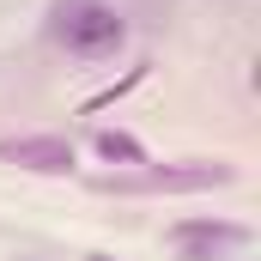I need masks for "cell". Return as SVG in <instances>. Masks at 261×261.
<instances>
[{"mask_svg": "<svg viewBox=\"0 0 261 261\" xmlns=\"http://www.w3.org/2000/svg\"><path fill=\"white\" fill-rule=\"evenodd\" d=\"M55 43L73 61H110L128 43V18L110 0H61L55 6Z\"/></svg>", "mask_w": 261, "mask_h": 261, "instance_id": "obj_1", "label": "cell"}, {"mask_svg": "<svg viewBox=\"0 0 261 261\" xmlns=\"http://www.w3.org/2000/svg\"><path fill=\"white\" fill-rule=\"evenodd\" d=\"M237 182V164H164V170H134V176H103V195H195V189H225Z\"/></svg>", "mask_w": 261, "mask_h": 261, "instance_id": "obj_2", "label": "cell"}, {"mask_svg": "<svg viewBox=\"0 0 261 261\" xmlns=\"http://www.w3.org/2000/svg\"><path fill=\"white\" fill-rule=\"evenodd\" d=\"M0 158L18 170H37V176H73L79 170V152L61 134H12V140H0Z\"/></svg>", "mask_w": 261, "mask_h": 261, "instance_id": "obj_3", "label": "cell"}, {"mask_svg": "<svg viewBox=\"0 0 261 261\" xmlns=\"http://www.w3.org/2000/svg\"><path fill=\"white\" fill-rule=\"evenodd\" d=\"M249 231L243 225H225V219H182V225H170V243H182V249H219V243H243Z\"/></svg>", "mask_w": 261, "mask_h": 261, "instance_id": "obj_4", "label": "cell"}, {"mask_svg": "<svg viewBox=\"0 0 261 261\" xmlns=\"http://www.w3.org/2000/svg\"><path fill=\"white\" fill-rule=\"evenodd\" d=\"M91 146H97V158H103V164H122V170L146 164V146H140L134 134H122V128H97V134H91Z\"/></svg>", "mask_w": 261, "mask_h": 261, "instance_id": "obj_5", "label": "cell"}, {"mask_svg": "<svg viewBox=\"0 0 261 261\" xmlns=\"http://www.w3.org/2000/svg\"><path fill=\"white\" fill-rule=\"evenodd\" d=\"M146 73H152V61H134L128 73H122V79H116V85H103V91H97V97H85V103H79V116H97V110H110V103H116V97H128L134 85H146Z\"/></svg>", "mask_w": 261, "mask_h": 261, "instance_id": "obj_6", "label": "cell"}, {"mask_svg": "<svg viewBox=\"0 0 261 261\" xmlns=\"http://www.w3.org/2000/svg\"><path fill=\"white\" fill-rule=\"evenodd\" d=\"M85 261H110V255H85Z\"/></svg>", "mask_w": 261, "mask_h": 261, "instance_id": "obj_7", "label": "cell"}]
</instances>
